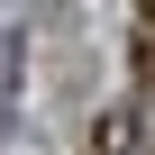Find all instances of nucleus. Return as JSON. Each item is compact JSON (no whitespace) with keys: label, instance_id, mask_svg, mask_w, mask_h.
Wrapping results in <instances>:
<instances>
[{"label":"nucleus","instance_id":"nucleus-3","mask_svg":"<svg viewBox=\"0 0 155 155\" xmlns=\"http://www.w3.org/2000/svg\"><path fill=\"white\" fill-rule=\"evenodd\" d=\"M146 155H155V146H146Z\"/></svg>","mask_w":155,"mask_h":155},{"label":"nucleus","instance_id":"nucleus-1","mask_svg":"<svg viewBox=\"0 0 155 155\" xmlns=\"http://www.w3.org/2000/svg\"><path fill=\"white\" fill-rule=\"evenodd\" d=\"M137 146V110H101L91 119V155H128Z\"/></svg>","mask_w":155,"mask_h":155},{"label":"nucleus","instance_id":"nucleus-2","mask_svg":"<svg viewBox=\"0 0 155 155\" xmlns=\"http://www.w3.org/2000/svg\"><path fill=\"white\" fill-rule=\"evenodd\" d=\"M137 28H155V0H137Z\"/></svg>","mask_w":155,"mask_h":155}]
</instances>
